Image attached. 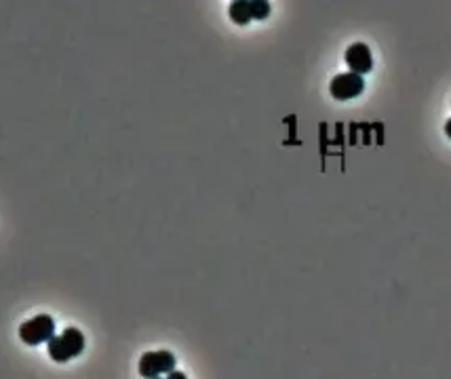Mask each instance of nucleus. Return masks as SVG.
Wrapping results in <instances>:
<instances>
[{
    "instance_id": "f257e3e1",
    "label": "nucleus",
    "mask_w": 451,
    "mask_h": 379,
    "mask_svg": "<svg viewBox=\"0 0 451 379\" xmlns=\"http://www.w3.org/2000/svg\"><path fill=\"white\" fill-rule=\"evenodd\" d=\"M85 350V335L77 327H68L61 335H53L47 341V352L55 362H68Z\"/></svg>"
},
{
    "instance_id": "f03ea898",
    "label": "nucleus",
    "mask_w": 451,
    "mask_h": 379,
    "mask_svg": "<svg viewBox=\"0 0 451 379\" xmlns=\"http://www.w3.org/2000/svg\"><path fill=\"white\" fill-rule=\"evenodd\" d=\"M55 335V320L49 314H39L19 327V337L28 346H41Z\"/></svg>"
},
{
    "instance_id": "7ed1b4c3",
    "label": "nucleus",
    "mask_w": 451,
    "mask_h": 379,
    "mask_svg": "<svg viewBox=\"0 0 451 379\" xmlns=\"http://www.w3.org/2000/svg\"><path fill=\"white\" fill-rule=\"evenodd\" d=\"M331 97L337 101H348L359 97L365 91V79L357 72H346V74H337L329 85Z\"/></svg>"
},
{
    "instance_id": "20e7f679",
    "label": "nucleus",
    "mask_w": 451,
    "mask_h": 379,
    "mask_svg": "<svg viewBox=\"0 0 451 379\" xmlns=\"http://www.w3.org/2000/svg\"><path fill=\"white\" fill-rule=\"evenodd\" d=\"M175 369V356L169 350H159V352H146L139 358V375L141 377H161L169 375Z\"/></svg>"
},
{
    "instance_id": "39448f33",
    "label": "nucleus",
    "mask_w": 451,
    "mask_h": 379,
    "mask_svg": "<svg viewBox=\"0 0 451 379\" xmlns=\"http://www.w3.org/2000/svg\"><path fill=\"white\" fill-rule=\"evenodd\" d=\"M346 63L350 68V72H357L361 76L369 74L373 70V57L371 51L365 43H354L348 47L346 51Z\"/></svg>"
},
{
    "instance_id": "423d86ee",
    "label": "nucleus",
    "mask_w": 451,
    "mask_h": 379,
    "mask_svg": "<svg viewBox=\"0 0 451 379\" xmlns=\"http://www.w3.org/2000/svg\"><path fill=\"white\" fill-rule=\"evenodd\" d=\"M228 15L230 19L237 23V25H247L253 15H251V3L249 0H232V5L228 9Z\"/></svg>"
},
{
    "instance_id": "0eeeda50",
    "label": "nucleus",
    "mask_w": 451,
    "mask_h": 379,
    "mask_svg": "<svg viewBox=\"0 0 451 379\" xmlns=\"http://www.w3.org/2000/svg\"><path fill=\"white\" fill-rule=\"evenodd\" d=\"M251 3V15L257 21H264L270 15V3L268 0H249Z\"/></svg>"
},
{
    "instance_id": "6e6552de",
    "label": "nucleus",
    "mask_w": 451,
    "mask_h": 379,
    "mask_svg": "<svg viewBox=\"0 0 451 379\" xmlns=\"http://www.w3.org/2000/svg\"><path fill=\"white\" fill-rule=\"evenodd\" d=\"M167 377H169V379H183L186 375H183V373H175V371H171V373H169Z\"/></svg>"
},
{
    "instance_id": "1a4fd4ad",
    "label": "nucleus",
    "mask_w": 451,
    "mask_h": 379,
    "mask_svg": "<svg viewBox=\"0 0 451 379\" xmlns=\"http://www.w3.org/2000/svg\"><path fill=\"white\" fill-rule=\"evenodd\" d=\"M445 135H447V137L451 139V119H449V121L445 123Z\"/></svg>"
}]
</instances>
